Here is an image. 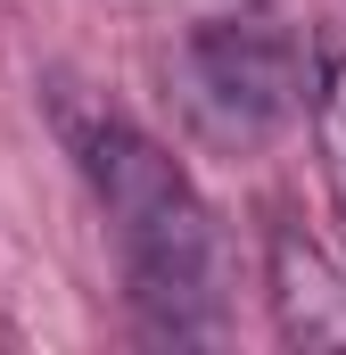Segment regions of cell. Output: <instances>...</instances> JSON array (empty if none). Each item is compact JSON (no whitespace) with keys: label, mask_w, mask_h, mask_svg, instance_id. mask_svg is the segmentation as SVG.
<instances>
[{"label":"cell","mask_w":346,"mask_h":355,"mask_svg":"<svg viewBox=\"0 0 346 355\" xmlns=\"http://www.w3.org/2000/svg\"><path fill=\"white\" fill-rule=\"evenodd\" d=\"M66 149L116 232L132 306L157 339H206L223 322V232L165 149L116 107L66 116Z\"/></svg>","instance_id":"1"},{"label":"cell","mask_w":346,"mask_h":355,"mask_svg":"<svg viewBox=\"0 0 346 355\" xmlns=\"http://www.w3.org/2000/svg\"><path fill=\"white\" fill-rule=\"evenodd\" d=\"M173 91L215 149H264L297 116V50L248 17H215L173 50Z\"/></svg>","instance_id":"2"},{"label":"cell","mask_w":346,"mask_h":355,"mask_svg":"<svg viewBox=\"0 0 346 355\" xmlns=\"http://www.w3.org/2000/svg\"><path fill=\"white\" fill-rule=\"evenodd\" d=\"M272 314L297 347H346V281L305 232H272Z\"/></svg>","instance_id":"3"},{"label":"cell","mask_w":346,"mask_h":355,"mask_svg":"<svg viewBox=\"0 0 346 355\" xmlns=\"http://www.w3.org/2000/svg\"><path fill=\"white\" fill-rule=\"evenodd\" d=\"M313 141H322V182H330L338 223H346V58L322 67V91H313Z\"/></svg>","instance_id":"4"}]
</instances>
